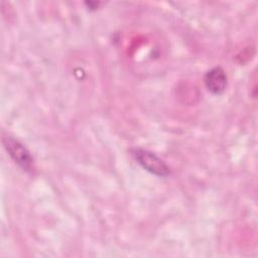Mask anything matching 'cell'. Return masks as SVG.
<instances>
[{
  "mask_svg": "<svg viewBox=\"0 0 258 258\" xmlns=\"http://www.w3.org/2000/svg\"><path fill=\"white\" fill-rule=\"evenodd\" d=\"M132 155L145 170L158 176L169 174V168L166 163L154 153L145 149L135 148L132 150Z\"/></svg>",
  "mask_w": 258,
  "mask_h": 258,
  "instance_id": "6da1fadb",
  "label": "cell"
},
{
  "mask_svg": "<svg viewBox=\"0 0 258 258\" xmlns=\"http://www.w3.org/2000/svg\"><path fill=\"white\" fill-rule=\"evenodd\" d=\"M3 144L14 162L17 163L23 170L30 171L32 169L33 159L29 151L20 141L11 136H6L3 138Z\"/></svg>",
  "mask_w": 258,
  "mask_h": 258,
  "instance_id": "7a4b0ae2",
  "label": "cell"
},
{
  "mask_svg": "<svg viewBox=\"0 0 258 258\" xmlns=\"http://www.w3.org/2000/svg\"><path fill=\"white\" fill-rule=\"evenodd\" d=\"M205 85L213 94H221L227 86V76L221 68H214L205 75Z\"/></svg>",
  "mask_w": 258,
  "mask_h": 258,
  "instance_id": "3957f363",
  "label": "cell"
}]
</instances>
